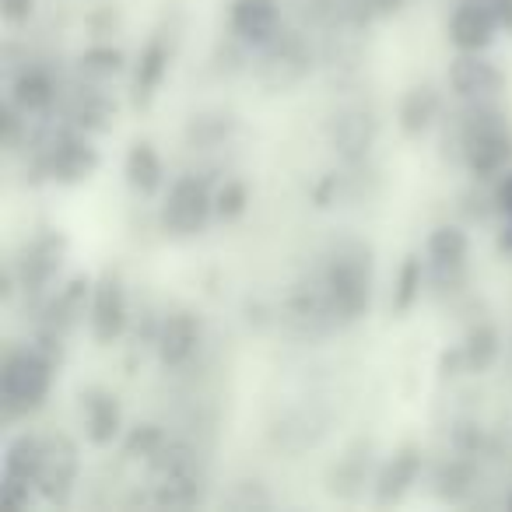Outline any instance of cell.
<instances>
[{
  "instance_id": "21",
  "label": "cell",
  "mask_w": 512,
  "mask_h": 512,
  "mask_svg": "<svg viewBox=\"0 0 512 512\" xmlns=\"http://www.w3.org/2000/svg\"><path fill=\"white\" fill-rule=\"evenodd\" d=\"M123 176H127V183L134 186L141 197H155L165 179V165H162V158H158L155 144L151 141L130 144L127 162H123Z\"/></svg>"
},
{
  "instance_id": "1",
  "label": "cell",
  "mask_w": 512,
  "mask_h": 512,
  "mask_svg": "<svg viewBox=\"0 0 512 512\" xmlns=\"http://www.w3.org/2000/svg\"><path fill=\"white\" fill-rule=\"evenodd\" d=\"M456 148L460 162L474 179H498L512 165V130L509 120L491 102H470L456 123Z\"/></svg>"
},
{
  "instance_id": "7",
  "label": "cell",
  "mask_w": 512,
  "mask_h": 512,
  "mask_svg": "<svg viewBox=\"0 0 512 512\" xmlns=\"http://www.w3.org/2000/svg\"><path fill=\"white\" fill-rule=\"evenodd\" d=\"M78 470H81V456L71 435L64 432L46 435L43 463H39V474H36L39 498L50 505H67L74 495V484H78Z\"/></svg>"
},
{
  "instance_id": "39",
  "label": "cell",
  "mask_w": 512,
  "mask_h": 512,
  "mask_svg": "<svg viewBox=\"0 0 512 512\" xmlns=\"http://www.w3.org/2000/svg\"><path fill=\"white\" fill-rule=\"evenodd\" d=\"M498 253H505V256H512V218H509V225L498 232Z\"/></svg>"
},
{
  "instance_id": "32",
  "label": "cell",
  "mask_w": 512,
  "mask_h": 512,
  "mask_svg": "<svg viewBox=\"0 0 512 512\" xmlns=\"http://www.w3.org/2000/svg\"><path fill=\"white\" fill-rule=\"evenodd\" d=\"M162 446H165V432L158 425H151V421H144V425H134L127 432V439H123V456H127V460H151Z\"/></svg>"
},
{
  "instance_id": "38",
  "label": "cell",
  "mask_w": 512,
  "mask_h": 512,
  "mask_svg": "<svg viewBox=\"0 0 512 512\" xmlns=\"http://www.w3.org/2000/svg\"><path fill=\"white\" fill-rule=\"evenodd\" d=\"M491 8H495V18L505 32H512V0H491Z\"/></svg>"
},
{
  "instance_id": "29",
  "label": "cell",
  "mask_w": 512,
  "mask_h": 512,
  "mask_svg": "<svg viewBox=\"0 0 512 512\" xmlns=\"http://www.w3.org/2000/svg\"><path fill=\"white\" fill-rule=\"evenodd\" d=\"M474 488V463H470L467 453H460L456 460H446L439 470H435V491L446 502H463Z\"/></svg>"
},
{
  "instance_id": "36",
  "label": "cell",
  "mask_w": 512,
  "mask_h": 512,
  "mask_svg": "<svg viewBox=\"0 0 512 512\" xmlns=\"http://www.w3.org/2000/svg\"><path fill=\"white\" fill-rule=\"evenodd\" d=\"M491 200H495V211H502L505 218H512V172H505L502 179L491 190Z\"/></svg>"
},
{
  "instance_id": "40",
  "label": "cell",
  "mask_w": 512,
  "mask_h": 512,
  "mask_svg": "<svg viewBox=\"0 0 512 512\" xmlns=\"http://www.w3.org/2000/svg\"><path fill=\"white\" fill-rule=\"evenodd\" d=\"M509 509H512V495H509Z\"/></svg>"
},
{
  "instance_id": "14",
  "label": "cell",
  "mask_w": 512,
  "mask_h": 512,
  "mask_svg": "<svg viewBox=\"0 0 512 512\" xmlns=\"http://www.w3.org/2000/svg\"><path fill=\"white\" fill-rule=\"evenodd\" d=\"M228 25L246 46H264L281 32V0H232Z\"/></svg>"
},
{
  "instance_id": "30",
  "label": "cell",
  "mask_w": 512,
  "mask_h": 512,
  "mask_svg": "<svg viewBox=\"0 0 512 512\" xmlns=\"http://www.w3.org/2000/svg\"><path fill=\"white\" fill-rule=\"evenodd\" d=\"M78 64H81V74H88V78H116V74L127 67V57H123V50H116V46L95 43L81 53Z\"/></svg>"
},
{
  "instance_id": "11",
  "label": "cell",
  "mask_w": 512,
  "mask_h": 512,
  "mask_svg": "<svg viewBox=\"0 0 512 512\" xmlns=\"http://www.w3.org/2000/svg\"><path fill=\"white\" fill-rule=\"evenodd\" d=\"M376 137H379V120H376V113L365 106L337 109L327 123L330 148L341 158H348V162H362L372 151V144H376Z\"/></svg>"
},
{
  "instance_id": "28",
  "label": "cell",
  "mask_w": 512,
  "mask_h": 512,
  "mask_svg": "<svg viewBox=\"0 0 512 512\" xmlns=\"http://www.w3.org/2000/svg\"><path fill=\"white\" fill-rule=\"evenodd\" d=\"M425 278H428V267L421 264V256L407 253L404 264H400V271H397V285H393V302H390L393 313L404 316V313H411V309L418 306L421 288H425Z\"/></svg>"
},
{
  "instance_id": "19",
  "label": "cell",
  "mask_w": 512,
  "mask_h": 512,
  "mask_svg": "<svg viewBox=\"0 0 512 512\" xmlns=\"http://www.w3.org/2000/svg\"><path fill=\"white\" fill-rule=\"evenodd\" d=\"M169 46L162 43V39H151L148 46L141 50V57H137V67H134V109H148L151 102H155L158 88H162L165 74H169Z\"/></svg>"
},
{
  "instance_id": "34",
  "label": "cell",
  "mask_w": 512,
  "mask_h": 512,
  "mask_svg": "<svg viewBox=\"0 0 512 512\" xmlns=\"http://www.w3.org/2000/svg\"><path fill=\"white\" fill-rule=\"evenodd\" d=\"M32 15H36V0H0V18L15 29L29 22Z\"/></svg>"
},
{
  "instance_id": "15",
  "label": "cell",
  "mask_w": 512,
  "mask_h": 512,
  "mask_svg": "<svg viewBox=\"0 0 512 512\" xmlns=\"http://www.w3.org/2000/svg\"><path fill=\"white\" fill-rule=\"evenodd\" d=\"M155 348H158V362L165 369H183L200 348V320L193 313H186V309L169 313L158 323Z\"/></svg>"
},
{
  "instance_id": "27",
  "label": "cell",
  "mask_w": 512,
  "mask_h": 512,
  "mask_svg": "<svg viewBox=\"0 0 512 512\" xmlns=\"http://www.w3.org/2000/svg\"><path fill=\"white\" fill-rule=\"evenodd\" d=\"M498 351H502V337H498L495 323H477V327H470L467 341H463V358H467L470 376H484V372L498 362Z\"/></svg>"
},
{
  "instance_id": "31",
  "label": "cell",
  "mask_w": 512,
  "mask_h": 512,
  "mask_svg": "<svg viewBox=\"0 0 512 512\" xmlns=\"http://www.w3.org/2000/svg\"><path fill=\"white\" fill-rule=\"evenodd\" d=\"M249 207V186L242 179H225L214 193V218L218 221H235L242 218Z\"/></svg>"
},
{
  "instance_id": "5",
  "label": "cell",
  "mask_w": 512,
  "mask_h": 512,
  "mask_svg": "<svg viewBox=\"0 0 512 512\" xmlns=\"http://www.w3.org/2000/svg\"><path fill=\"white\" fill-rule=\"evenodd\" d=\"M102 165V155L92 141L85 137V130L67 127L57 130L50 141L39 144L36 151V172H43L46 179H53L57 186H78L85 179H92Z\"/></svg>"
},
{
  "instance_id": "9",
  "label": "cell",
  "mask_w": 512,
  "mask_h": 512,
  "mask_svg": "<svg viewBox=\"0 0 512 512\" xmlns=\"http://www.w3.org/2000/svg\"><path fill=\"white\" fill-rule=\"evenodd\" d=\"M92 295H95V278L92 274H74L71 281L57 288V295L43 302L39 313V330L43 334L67 337L81 323V316L92 313Z\"/></svg>"
},
{
  "instance_id": "24",
  "label": "cell",
  "mask_w": 512,
  "mask_h": 512,
  "mask_svg": "<svg viewBox=\"0 0 512 512\" xmlns=\"http://www.w3.org/2000/svg\"><path fill=\"white\" fill-rule=\"evenodd\" d=\"M235 130H239V120L232 113H225V109H200L186 123V144L197 151L221 148Z\"/></svg>"
},
{
  "instance_id": "6",
  "label": "cell",
  "mask_w": 512,
  "mask_h": 512,
  "mask_svg": "<svg viewBox=\"0 0 512 512\" xmlns=\"http://www.w3.org/2000/svg\"><path fill=\"white\" fill-rule=\"evenodd\" d=\"M211 214H214V197H211V190H207L204 179L179 176L162 204V228H165V235L190 239V235L204 232Z\"/></svg>"
},
{
  "instance_id": "25",
  "label": "cell",
  "mask_w": 512,
  "mask_h": 512,
  "mask_svg": "<svg viewBox=\"0 0 512 512\" xmlns=\"http://www.w3.org/2000/svg\"><path fill=\"white\" fill-rule=\"evenodd\" d=\"M39 463H43V439L32 432H18L4 446V477H18V481L36 484Z\"/></svg>"
},
{
  "instance_id": "10",
  "label": "cell",
  "mask_w": 512,
  "mask_h": 512,
  "mask_svg": "<svg viewBox=\"0 0 512 512\" xmlns=\"http://www.w3.org/2000/svg\"><path fill=\"white\" fill-rule=\"evenodd\" d=\"M88 323H92V337L109 348L113 341H120L123 330H127V292H123V278L120 271H102L95 278V295H92V313H88Z\"/></svg>"
},
{
  "instance_id": "26",
  "label": "cell",
  "mask_w": 512,
  "mask_h": 512,
  "mask_svg": "<svg viewBox=\"0 0 512 512\" xmlns=\"http://www.w3.org/2000/svg\"><path fill=\"white\" fill-rule=\"evenodd\" d=\"M428 267H467L470 239L460 225H439L428 235Z\"/></svg>"
},
{
  "instance_id": "3",
  "label": "cell",
  "mask_w": 512,
  "mask_h": 512,
  "mask_svg": "<svg viewBox=\"0 0 512 512\" xmlns=\"http://www.w3.org/2000/svg\"><path fill=\"white\" fill-rule=\"evenodd\" d=\"M53 372L57 365L36 348L11 351L0 365V404H4V418H29L46 404L53 390Z\"/></svg>"
},
{
  "instance_id": "4",
  "label": "cell",
  "mask_w": 512,
  "mask_h": 512,
  "mask_svg": "<svg viewBox=\"0 0 512 512\" xmlns=\"http://www.w3.org/2000/svg\"><path fill=\"white\" fill-rule=\"evenodd\" d=\"M256 81L274 95H285L292 88H299L302 81L313 74V46L302 32L281 29L271 43L260 46L256 57Z\"/></svg>"
},
{
  "instance_id": "22",
  "label": "cell",
  "mask_w": 512,
  "mask_h": 512,
  "mask_svg": "<svg viewBox=\"0 0 512 512\" xmlns=\"http://www.w3.org/2000/svg\"><path fill=\"white\" fill-rule=\"evenodd\" d=\"M113 116H116V106L99 88H81V92L74 95L71 109H67L71 127L85 130V134H106V130H113Z\"/></svg>"
},
{
  "instance_id": "16",
  "label": "cell",
  "mask_w": 512,
  "mask_h": 512,
  "mask_svg": "<svg viewBox=\"0 0 512 512\" xmlns=\"http://www.w3.org/2000/svg\"><path fill=\"white\" fill-rule=\"evenodd\" d=\"M81 411H85V432L92 446L106 449L123 435V411L116 393L102 390V386H88V390H81Z\"/></svg>"
},
{
  "instance_id": "13",
  "label": "cell",
  "mask_w": 512,
  "mask_h": 512,
  "mask_svg": "<svg viewBox=\"0 0 512 512\" xmlns=\"http://www.w3.org/2000/svg\"><path fill=\"white\" fill-rule=\"evenodd\" d=\"M498 29L502 25H498L491 0H463L449 18V43L460 53H484L495 43Z\"/></svg>"
},
{
  "instance_id": "33",
  "label": "cell",
  "mask_w": 512,
  "mask_h": 512,
  "mask_svg": "<svg viewBox=\"0 0 512 512\" xmlns=\"http://www.w3.org/2000/svg\"><path fill=\"white\" fill-rule=\"evenodd\" d=\"M36 484L32 481H18V477H0V502L8 509H29L36 502Z\"/></svg>"
},
{
  "instance_id": "12",
  "label": "cell",
  "mask_w": 512,
  "mask_h": 512,
  "mask_svg": "<svg viewBox=\"0 0 512 512\" xmlns=\"http://www.w3.org/2000/svg\"><path fill=\"white\" fill-rule=\"evenodd\" d=\"M449 88L463 102H491L505 92V74L481 53H460L449 64Z\"/></svg>"
},
{
  "instance_id": "20",
  "label": "cell",
  "mask_w": 512,
  "mask_h": 512,
  "mask_svg": "<svg viewBox=\"0 0 512 512\" xmlns=\"http://www.w3.org/2000/svg\"><path fill=\"white\" fill-rule=\"evenodd\" d=\"M11 102H18L29 116H46L57 106V81L46 67H22L11 81Z\"/></svg>"
},
{
  "instance_id": "8",
  "label": "cell",
  "mask_w": 512,
  "mask_h": 512,
  "mask_svg": "<svg viewBox=\"0 0 512 512\" xmlns=\"http://www.w3.org/2000/svg\"><path fill=\"white\" fill-rule=\"evenodd\" d=\"M64 260H67V235L64 232L39 235L32 246H25L22 260L15 264L18 288L36 302L46 299V292H50V285L57 281Z\"/></svg>"
},
{
  "instance_id": "35",
  "label": "cell",
  "mask_w": 512,
  "mask_h": 512,
  "mask_svg": "<svg viewBox=\"0 0 512 512\" xmlns=\"http://www.w3.org/2000/svg\"><path fill=\"white\" fill-rule=\"evenodd\" d=\"M460 372H467V358H463V344L453 351H442L439 355V376L442 379H453L460 376Z\"/></svg>"
},
{
  "instance_id": "18",
  "label": "cell",
  "mask_w": 512,
  "mask_h": 512,
  "mask_svg": "<svg viewBox=\"0 0 512 512\" xmlns=\"http://www.w3.org/2000/svg\"><path fill=\"white\" fill-rule=\"evenodd\" d=\"M369 481H372V442H355V446H351L327 474L330 495L348 498V502H355ZM372 484H376V481H372Z\"/></svg>"
},
{
  "instance_id": "23",
  "label": "cell",
  "mask_w": 512,
  "mask_h": 512,
  "mask_svg": "<svg viewBox=\"0 0 512 512\" xmlns=\"http://www.w3.org/2000/svg\"><path fill=\"white\" fill-rule=\"evenodd\" d=\"M439 116V92L432 85H414L411 92L400 99L397 123L404 137H421Z\"/></svg>"
},
{
  "instance_id": "37",
  "label": "cell",
  "mask_w": 512,
  "mask_h": 512,
  "mask_svg": "<svg viewBox=\"0 0 512 512\" xmlns=\"http://www.w3.org/2000/svg\"><path fill=\"white\" fill-rule=\"evenodd\" d=\"M337 190H341V176H337V172H334V176H323L320 186L313 190V204L316 207H330V204H334V197H337Z\"/></svg>"
},
{
  "instance_id": "17",
  "label": "cell",
  "mask_w": 512,
  "mask_h": 512,
  "mask_svg": "<svg viewBox=\"0 0 512 512\" xmlns=\"http://www.w3.org/2000/svg\"><path fill=\"white\" fill-rule=\"evenodd\" d=\"M418 474H421V449L418 446H400L397 453L379 467L376 484H372V488H376V502L379 505L400 502V498L414 488Z\"/></svg>"
},
{
  "instance_id": "2",
  "label": "cell",
  "mask_w": 512,
  "mask_h": 512,
  "mask_svg": "<svg viewBox=\"0 0 512 512\" xmlns=\"http://www.w3.org/2000/svg\"><path fill=\"white\" fill-rule=\"evenodd\" d=\"M323 285L334 302V313L341 323H358L369 313L372 302V246L355 235H344L330 246Z\"/></svg>"
}]
</instances>
